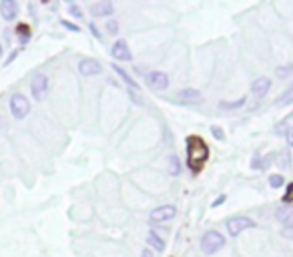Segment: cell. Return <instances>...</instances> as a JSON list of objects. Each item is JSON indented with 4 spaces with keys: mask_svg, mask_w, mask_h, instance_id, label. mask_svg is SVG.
<instances>
[{
    "mask_svg": "<svg viewBox=\"0 0 293 257\" xmlns=\"http://www.w3.org/2000/svg\"><path fill=\"white\" fill-rule=\"evenodd\" d=\"M185 149H187V167L191 169L193 175H197L203 169L205 161L209 159V147L201 137L191 135V137H187V147Z\"/></svg>",
    "mask_w": 293,
    "mask_h": 257,
    "instance_id": "obj_1",
    "label": "cell"
},
{
    "mask_svg": "<svg viewBox=\"0 0 293 257\" xmlns=\"http://www.w3.org/2000/svg\"><path fill=\"white\" fill-rule=\"evenodd\" d=\"M223 245H225V237L217 229H211L201 237V251L205 255H215L219 249H223Z\"/></svg>",
    "mask_w": 293,
    "mask_h": 257,
    "instance_id": "obj_2",
    "label": "cell"
},
{
    "mask_svg": "<svg viewBox=\"0 0 293 257\" xmlns=\"http://www.w3.org/2000/svg\"><path fill=\"white\" fill-rule=\"evenodd\" d=\"M8 108H10V112H12L14 118L22 120V118L30 112V102H28V98H26L24 94L16 92V94L10 96V100H8Z\"/></svg>",
    "mask_w": 293,
    "mask_h": 257,
    "instance_id": "obj_3",
    "label": "cell"
},
{
    "mask_svg": "<svg viewBox=\"0 0 293 257\" xmlns=\"http://www.w3.org/2000/svg\"><path fill=\"white\" fill-rule=\"evenodd\" d=\"M251 227H255V221L245 217V215H237V217H231L227 221V231H229L231 237H237L239 233H243L245 229H251Z\"/></svg>",
    "mask_w": 293,
    "mask_h": 257,
    "instance_id": "obj_4",
    "label": "cell"
},
{
    "mask_svg": "<svg viewBox=\"0 0 293 257\" xmlns=\"http://www.w3.org/2000/svg\"><path fill=\"white\" fill-rule=\"evenodd\" d=\"M48 84L50 82H48V76L46 74H42V72L34 74L32 80H30V92H32V96L36 100H42L46 96V92H48Z\"/></svg>",
    "mask_w": 293,
    "mask_h": 257,
    "instance_id": "obj_5",
    "label": "cell"
},
{
    "mask_svg": "<svg viewBox=\"0 0 293 257\" xmlns=\"http://www.w3.org/2000/svg\"><path fill=\"white\" fill-rule=\"evenodd\" d=\"M144 80H146V84H149L153 90H165L169 86V76L163 70H151L149 74L144 76Z\"/></svg>",
    "mask_w": 293,
    "mask_h": 257,
    "instance_id": "obj_6",
    "label": "cell"
},
{
    "mask_svg": "<svg viewBox=\"0 0 293 257\" xmlns=\"http://www.w3.org/2000/svg\"><path fill=\"white\" fill-rule=\"evenodd\" d=\"M175 213H177V207H175V205H161V207H157V209L151 211L149 221H151V223H163V221H167V219H173Z\"/></svg>",
    "mask_w": 293,
    "mask_h": 257,
    "instance_id": "obj_7",
    "label": "cell"
},
{
    "mask_svg": "<svg viewBox=\"0 0 293 257\" xmlns=\"http://www.w3.org/2000/svg\"><path fill=\"white\" fill-rule=\"evenodd\" d=\"M110 54H112L114 60H120V62H128V60H132V52H130L126 40H122V38H118V40L112 44Z\"/></svg>",
    "mask_w": 293,
    "mask_h": 257,
    "instance_id": "obj_8",
    "label": "cell"
},
{
    "mask_svg": "<svg viewBox=\"0 0 293 257\" xmlns=\"http://www.w3.org/2000/svg\"><path fill=\"white\" fill-rule=\"evenodd\" d=\"M78 72L82 76H96V74L102 72V64L98 60H94V58H82L78 62Z\"/></svg>",
    "mask_w": 293,
    "mask_h": 257,
    "instance_id": "obj_9",
    "label": "cell"
},
{
    "mask_svg": "<svg viewBox=\"0 0 293 257\" xmlns=\"http://www.w3.org/2000/svg\"><path fill=\"white\" fill-rule=\"evenodd\" d=\"M0 14H2V18L6 22L14 20L18 16V2L16 0H2V2H0Z\"/></svg>",
    "mask_w": 293,
    "mask_h": 257,
    "instance_id": "obj_10",
    "label": "cell"
},
{
    "mask_svg": "<svg viewBox=\"0 0 293 257\" xmlns=\"http://www.w3.org/2000/svg\"><path fill=\"white\" fill-rule=\"evenodd\" d=\"M114 12V4L108 2V0H100V2H94L90 6V14L94 18H102V16H112Z\"/></svg>",
    "mask_w": 293,
    "mask_h": 257,
    "instance_id": "obj_11",
    "label": "cell"
},
{
    "mask_svg": "<svg viewBox=\"0 0 293 257\" xmlns=\"http://www.w3.org/2000/svg\"><path fill=\"white\" fill-rule=\"evenodd\" d=\"M269 88H271V80H269L267 76L255 78L253 84H251V92H253V96H257V98H263V96L269 92Z\"/></svg>",
    "mask_w": 293,
    "mask_h": 257,
    "instance_id": "obj_12",
    "label": "cell"
},
{
    "mask_svg": "<svg viewBox=\"0 0 293 257\" xmlns=\"http://www.w3.org/2000/svg\"><path fill=\"white\" fill-rule=\"evenodd\" d=\"M277 219L283 223L285 229H293V209H285V207L277 209Z\"/></svg>",
    "mask_w": 293,
    "mask_h": 257,
    "instance_id": "obj_13",
    "label": "cell"
},
{
    "mask_svg": "<svg viewBox=\"0 0 293 257\" xmlns=\"http://www.w3.org/2000/svg\"><path fill=\"white\" fill-rule=\"evenodd\" d=\"M177 96L181 100H185V102H199L201 100V92L195 90V88H183V90L177 92Z\"/></svg>",
    "mask_w": 293,
    "mask_h": 257,
    "instance_id": "obj_14",
    "label": "cell"
},
{
    "mask_svg": "<svg viewBox=\"0 0 293 257\" xmlns=\"http://www.w3.org/2000/svg\"><path fill=\"white\" fill-rule=\"evenodd\" d=\"M112 70H114V72H116V74H118V76H120V78L128 84V88H132V90H136V88H138V82H136V80H132V78H130V74H128L124 68H120L118 64H112Z\"/></svg>",
    "mask_w": 293,
    "mask_h": 257,
    "instance_id": "obj_15",
    "label": "cell"
},
{
    "mask_svg": "<svg viewBox=\"0 0 293 257\" xmlns=\"http://www.w3.org/2000/svg\"><path fill=\"white\" fill-rule=\"evenodd\" d=\"M146 243H149L153 249H157V251H165V241L153 231H149V235H146Z\"/></svg>",
    "mask_w": 293,
    "mask_h": 257,
    "instance_id": "obj_16",
    "label": "cell"
},
{
    "mask_svg": "<svg viewBox=\"0 0 293 257\" xmlns=\"http://www.w3.org/2000/svg\"><path fill=\"white\" fill-rule=\"evenodd\" d=\"M16 36H18V40H20L22 44L28 42V40H30V26L24 24V22H20V24L16 26Z\"/></svg>",
    "mask_w": 293,
    "mask_h": 257,
    "instance_id": "obj_17",
    "label": "cell"
},
{
    "mask_svg": "<svg viewBox=\"0 0 293 257\" xmlns=\"http://www.w3.org/2000/svg\"><path fill=\"white\" fill-rule=\"evenodd\" d=\"M245 100H247L245 96H241V98H237V100H231V102H229V100H223V102H221L219 106H221V108H229V110H235V108L243 106V104H245Z\"/></svg>",
    "mask_w": 293,
    "mask_h": 257,
    "instance_id": "obj_18",
    "label": "cell"
},
{
    "mask_svg": "<svg viewBox=\"0 0 293 257\" xmlns=\"http://www.w3.org/2000/svg\"><path fill=\"white\" fill-rule=\"evenodd\" d=\"M167 163H169V173H171L173 177H177V175L181 173V163H179V159H177L175 155H171Z\"/></svg>",
    "mask_w": 293,
    "mask_h": 257,
    "instance_id": "obj_19",
    "label": "cell"
},
{
    "mask_svg": "<svg viewBox=\"0 0 293 257\" xmlns=\"http://www.w3.org/2000/svg\"><path fill=\"white\" fill-rule=\"evenodd\" d=\"M289 102H293V86L283 94V98H277V100H275V104H279V106H285V104H289Z\"/></svg>",
    "mask_w": 293,
    "mask_h": 257,
    "instance_id": "obj_20",
    "label": "cell"
},
{
    "mask_svg": "<svg viewBox=\"0 0 293 257\" xmlns=\"http://www.w3.org/2000/svg\"><path fill=\"white\" fill-rule=\"evenodd\" d=\"M275 72H277V76H279V78H285L287 74H291V72H293V62H287L285 66H279Z\"/></svg>",
    "mask_w": 293,
    "mask_h": 257,
    "instance_id": "obj_21",
    "label": "cell"
},
{
    "mask_svg": "<svg viewBox=\"0 0 293 257\" xmlns=\"http://www.w3.org/2000/svg\"><path fill=\"white\" fill-rule=\"evenodd\" d=\"M269 185H271L273 189H279V187L283 185V177H281L279 173H273V175H269Z\"/></svg>",
    "mask_w": 293,
    "mask_h": 257,
    "instance_id": "obj_22",
    "label": "cell"
},
{
    "mask_svg": "<svg viewBox=\"0 0 293 257\" xmlns=\"http://www.w3.org/2000/svg\"><path fill=\"white\" fill-rule=\"evenodd\" d=\"M106 32L112 34V36H116L118 34V22L116 20H108L106 22Z\"/></svg>",
    "mask_w": 293,
    "mask_h": 257,
    "instance_id": "obj_23",
    "label": "cell"
},
{
    "mask_svg": "<svg viewBox=\"0 0 293 257\" xmlns=\"http://www.w3.org/2000/svg\"><path fill=\"white\" fill-rule=\"evenodd\" d=\"M283 203H291V205H293V183L287 185L285 195H283Z\"/></svg>",
    "mask_w": 293,
    "mask_h": 257,
    "instance_id": "obj_24",
    "label": "cell"
},
{
    "mask_svg": "<svg viewBox=\"0 0 293 257\" xmlns=\"http://www.w3.org/2000/svg\"><path fill=\"white\" fill-rule=\"evenodd\" d=\"M68 14H72L74 18H82V10L78 4H68Z\"/></svg>",
    "mask_w": 293,
    "mask_h": 257,
    "instance_id": "obj_25",
    "label": "cell"
},
{
    "mask_svg": "<svg viewBox=\"0 0 293 257\" xmlns=\"http://www.w3.org/2000/svg\"><path fill=\"white\" fill-rule=\"evenodd\" d=\"M128 94H130V100H132V102H136L138 106H140V104H144V100L140 98V94H138L136 90H132V88H128Z\"/></svg>",
    "mask_w": 293,
    "mask_h": 257,
    "instance_id": "obj_26",
    "label": "cell"
},
{
    "mask_svg": "<svg viewBox=\"0 0 293 257\" xmlns=\"http://www.w3.org/2000/svg\"><path fill=\"white\" fill-rule=\"evenodd\" d=\"M211 135H213L217 141H223V139H225V133L221 131V126H213V128H211Z\"/></svg>",
    "mask_w": 293,
    "mask_h": 257,
    "instance_id": "obj_27",
    "label": "cell"
},
{
    "mask_svg": "<svg viewBox=\"0 0 293 257\" xmlns=\"http://www.w3.org/2000/svg\"><path fill=\"white\" fill-rule=\"evenodd\" d=\"M62 26H64V28H68V30H72V32H80V28H78L76 24L68 22V20H62Z\"/></svg>",
    "mask_w": 293,
    "mask_h": 257,
    "instance_id": "obj_28",
    "label": "cell"
},
{
    "mask_svg": "<svg viewBox=\"0 0 293 257\" xmlns=\"http://www.w3.org/2000/svg\"><path fill=\"white\" fill-rule=\"evenodd\" d=\"M287 145L293 147V124L289 126V133H287Z\"/></svg>",
    "mask_w": 293,
    "mask_h": 257,
    "instance_id": "obj_29",
    "label": "cell"
},
{
    "mask_svg": "<svg viewBox=\"0 0 293 257\" xmlns=\"http://www.w3.org/2000/svg\"><path fill=\"white\" fill-rule=\"evenodd\" d=\"M140 257H155V253H153L151 249H144V251L140 253Z\"/></svg>",
    "mask_w": 293,
    "mask_h": 257,
    "instance_id": "obj_30",
    "label": "cell"
},
{
    "mask_svg": "<svg viewBox=\"0 0 293 257\" xmlns=\"http://www.w3.org/2000/svg\"><path fill=\"white\" fill-rule=\"evenodd\" d=\"M90 30H92V34H94V36H96V38H98V40H100V38H102V36H100V32H98V30H96V26H94V24H90Z\"/></svg>",
    "mask_w": 293,
    "mask_h": 257,
    "instance_id": "obj_31",
    "label": "cell"
},
{
    "mask_svg": "<svg viewBox=\"0 0 293 257\" xmlns=\"http://www.w3.org/2000/svg\"><path fill=\"white\" fill-rule=\"evenodd\" d=\"M223 201H225V195H221V197H219L217 201H213V207H217V205H221Z\"/></svg>",
    "mask_w": 293,
    "mask_h": 257,
    "instance_id": "obj_32",
    "label": "cell"
},
{
    "mask_svg": "<svg viewBox=\"0 0 293 257\" xmlns=\"http://www.w3.org/2000/svg\"><path fill=\"white\" fill-rule=\"evenodd\" d=\"M0 56H2V44H0Z\"/></svg>",
    "mask_w": 293,
    "mask_h": 257,
    "instance_id": "obj_33",
    "label": "cell"
}]
</instances>
